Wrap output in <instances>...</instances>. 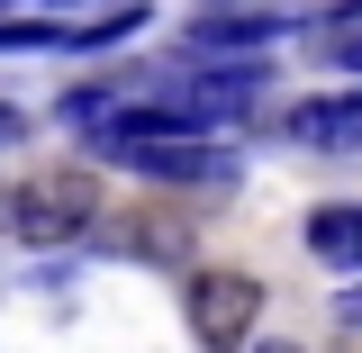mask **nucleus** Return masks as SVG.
<instances>
[{
  "mask_svg": "<svg viewBox=\"0 0 362 353\" xmlns=\"http://www.w3.org/2000/svg\"><path fill=\"white\" fill-rule=\"evenodd\" d=\"M281 28H290L281 9H199V18H190V54H199V64H209V54H254V45H272Z\"/></svg>",
  "mask_w": 362,
  "mask_h": 353,
  "instance_id": "20e7f679",
  "label": "nucleus"
},
{
  "mask_svg": "<svg viewBox=\"0 0 362 353\" xmlns=\"http://www.w3.org/2000/svg\"><path fill=\"white\" fill-rule=\"evenodd\" d=\"M118 163L163 190H235V145H218V136H154V145H127Z\"/></svg>",
  "mask_w": 362,
  "mask_h": 353,
  "instance_id": "7ed1b4c3",
  "label": "nucleus"
},
{
  "mask_svg": "<svg viewBox=\"0 0 362 353\" xmlns=\"http://www.w3.org/2000/svg\"><path fill=\"white\" fill-rule=\"evenodd\" d=\"M281 136H299V145H326V154L362 145V91H326V100H299V109L281 118Z\"/></svg>",
  "mask_w": 362,
  "mask_h": 353,
  "instance_id": "423d86ee",
  "label": "nucleus"
},
{
  "mask_svg": "<svg viewBox=\"0 0 362 353\" xmlns=\"http://www.w3.org/2000/svg\"><path fill=\"white\" fill-rule=\"evenodd\" d=\"M335 326H354V335H362V290H344V299H335Z\"/></svg>",
  "mask_w": 362,
  "mask_h": 353,
  "instance_id": "9d476101",
  "label": "nucleus"
},
{
  "mask_svg": "<svg viewBox=\"0 0 362 353\" xmlns=\"http://www.w3.org/2000/svg\"><path fill=\"white\" fill-rule=\"evenodd\" d=\"M299 245L326 272H362V199H317L308 226H299Z\"/></svg>",
  "mask_w": 362,
  "mask_h": 353,
  "instance_id": "39448f33",
  "label": "nucleus"
},
{
  "mask_svg": "<svg viewBox=\"0 0 362 353\" xmlns=\"http://www.w3.org/2000/svg\"><path fill=\"white\" fill-rule=\"evenodd\" d=\"M145 18H154V9H145V0H127V9H100V18H82V28H64V45H73V54L136 45V37H145Z\"/></svg>",
  "mask_w": 362,
  "mask_h": 353,
  "instance_id": "0eeeda50",
  "label": "nucleus"
},
{
  "mask_svg": "<svg viewBox=\"0 0 362 353\" xmlns=\"http://www.w3.org/2000/svg\"><path fill=\"white\" fill-rule=\"evenodd\" d=\"M90 226H100V181H90L82 163L37 173V181L9 190V236H18V245H73Z\"/></svg>",
  "mask_w": 362,
  "mask_h": 353,
  "instance_id": "f257e3e1",
  "label": "nucleus"
},
{
  "mask_svg": "<svg viewBox=\"0 0 362 353\" xmlns=\"http://www.w3.org/2000/svg\"><path fill=\"white\" fill-rule=\"evenodd\" d=\"M18 136H28V118H18V109H0V154H9Z\"/></svg>",
  "mask_w": 362,
  "mask_h": 353,
  "instance_id": "9b49d317",
  "label": "nucleus"
},
{
  "mask_svg": "<svg viewBox=\"0 0 362 353\" xmlns=\"http://www.w3.org/2000/svg\"><path fill=\"white\" fill-rule=\"evenodd\" d=\"M45 9H54V18H64V9H73V0H45Z\"/></svg>",
  "mask_w": 362,
  "mask_h": 353,
  "instance_id": "ddd939ff",
  "label": "nucleus"
},
{
  "mask_svg": "<svg viewBox=\"0 0 362 353\" xmlns=\"http://www.w3.org/2000/svg\"><path fill=\"white\" fill-rule=\"evenodd\" d=\"M37 45H64V18H0V54H37Z\"/></svg>",
  "mask_w": 362,
  "mask_h": 353,
  "instance_id": "6e6552de",
  "label": "nucleus"
},
{
  "mask_svg": "<svg viewBox=\"0 0 362 353\" xmlns=\"http://www.w3.org/2000/svg\"><path fill=\"white\" fill-rule=\"evenodd\" d=\"M254 353H308V345H281V335H272V345H254Z\"/></svg>",
  "mask_w": 362,
  "mask_h": 353,
  "instance_id": "f8f14e48",
  "label": "nucleus"
},
{
  "mask_svg": "<svg viewBox=\"0 0 362 353\" xmlns=\"http://www.w3.org/2000/svg\"><path fill=\"white\" fill-rule=\"evenodd\" d=\"M254 317H263V281L235 263L190 272V335L199 353H254Z\"/></svg>",
  "mask_w": 362,
  "mask_h": 353,
  "instance_id": "f03ea898",
  "label": "nucleus"
},
{
  "mask_svg": "<svg viewBox=\"0 0 362 353\" xmlns=\"http://www.w3.org/2000/svg\"><path fill=\"white\" fill-rule=\"evenodd\" d=\"M317 54H326L344 82H362V28H317Z\"/></svg>",
  "mask_w": 362,
  "mask_h": 353,
  "instance_id": "1a4fd4ad",
  "label": "nucleus"
}]
</instances>
